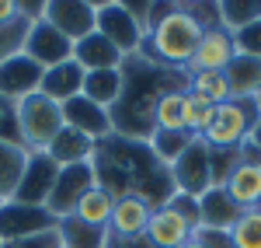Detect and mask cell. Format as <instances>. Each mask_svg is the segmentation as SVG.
<instances>
[{"label":"cell","instance_id":"cell-1","mask_svg":"<svg viewBox=\"0 0 261 248\" xmlns=\"http://www.w3.org/2000/svg\"><path fill=\"white\" fill-rule=\"evenodd\" d=\"M91 168H94L98 186L115 199L119 196H143L157 210L174 196L171 168H164L143 140H129V137L112 133L108 140L98 144Z\"/></svg>","mask_w":261,"mask_h":248},{"label":"cell","instance_id":"cell-2","mask_svg":"<svg viewBox=\"0 0 261 248\" xmlns=\"http://www.w3.org/2000/svg\"><path fill=\"white\" fill-rule=\"evenodd\" d=\"M164 91H188V74L161 66L140 53L129 56L122 63V95L112 108L115 133L146 144L153 133V108H157Z\"/></svg>","mask_w":261,"mask_h":248},{"label":"cell","instance_id":"cell-3","mask_svg":"<svg viewBox=\"0 0 261 248\" xmlns=\"http://www.w3.org/2000/svg\"><path fill=\"white\" fill-rule=\"evenodd\" d=\"M199 39L202 25L188 11V4H153V21L143 39L140 56L161 63V66H171V70H185Z\"/></svg>","mask_w":261,"mask_h":248},{"label":"cell","instance_id":"cell-4","mask_svg":"<svg viewBox=\"0 0 261 248\" xmlns=\"http://www.w3.org/2000/svg\"><path fill=\"white\" fill-rule=\"evenodd\" d=\"M14 126H18V144L28 154H42L63 129V105L49 102L45 95H32L14 105Z\"/></svg>","mask_w":261,"mask_h":248},{"label":"cell","instance_id":"cell-5","mask_svg":"<svg viewBox=\"0 0 261 248\" xmlns=\"http://www.w3.org/2000/svg\"><path fill=\"white\" fill-rule=\"evenodd\" d=\"M258 119H261V102H254V98H230V102L216 105L213 126L202 133V140L213 150H241Z\"/></svg>","mask_w":261,"mask_h":248},{"label":"cell","instance_id":"cell-6","mask_svg":"<svg viewBox=\"0 0 261 248\" xmlns=\"http://www.w3.org/2000/svg\"><path fill=\"white\" fill-rule=\"evenodd\" d=\"M91 7H94V32H101L125 60L136 56L143 49L146 32H143L140 21L129 14V7L122 0H91Z\"/></svg>","mask_w":261,"mask_h":248},{"label":"cell","instance_id":"cell-7","mask_svg":"<svg viewBox=\"0 0 261 248\" xmlns=\"http://www.w3.org/2000/svg\"><path fill=\"white\" fill-rule=\"evenodd\" d=\"M171 182H174V192L195 196V199L216 186L213 182V150L205 147L202 137H195L188 144V150L171 165Z\"/></svg>","mask_w":261,"mask_h":248},{"label":"cell","instance_id":"cell-8","mask_svg":"<svg viewBox=\"0 0 261 248\" xmlns=\"http://www.w3.org/2000/svg\"><path fill=\"white\" fill-rule=\"evenodd\" d=\"M223 189L241 210H254L261 203V154L251 144L241 147V161L226 175Z\"/></svg>","mask_w":261,"mask_h":248},{"label":"cell","instance_id":"cell-9","mask_svg":"<svg viewBox=\"0 0 261 248\" xmlns=\"http://www.w3.org/2000/svg\"><path fill=\"white\" fill-rule=\"evenodd\" d=\"M42 70L39 63L24 53H14L11 60L0 63V98L7 105H18L32 95H39V84H42Z\"/></svg>","mask_w":261,"mask_h":248},{"label":"cell","instance_id":"cell-10","mask_svg":"<svg viewBox=\"0 0 261 248\" xmlns=\"http://www.w3.org/2000/svg\"><path fill=\"white\" fill-rule=\"evenodd\" d=\"M237 56V42H233V32L223 28V25H213V28H202V39L192 53V60L185 66V74H202V70H226L230 60Z\"/></svg>","mask_w":261,"mask_h":248},{"label":"cell","instance_id":"cell-11","mask_svg":"<svg viewBox=\"0 0 261 248\" xmlns=\"http://www.w3.org/2000/svg\"><path fill=\"white\" fill-rule=\"evenodd\" d=\"M91 186H98V178H94V168L91 165H73V168H60V175H56V186L49 192V199H45V210L63 220V217H70L73 207L81 203V196L87 192Z\"/></svg>","mask_w":261,"mask_h":248},{"label":"cell","instance_id":"cell-12","mask_svg":"<svg viewBox=\"0 0 261 248\" xmlns=\"http://www.w3.org/2000/svg\"><path fill=\"white\" fill-rule=\"evenodd\" d=\"M56 231V217L45 207H28V203H4L0 207V241H14V238H32Z\"/></svg>","mask_w":261,"mask_h":248},{"label":"cell","instance_id":"cell-13","mask_svg":"<svg viewBox=\"0 0 261 248\" xmlns=\"http://www.w3.org/2000/svg\"><path fill=\"white\" fill-rule=\"evenodd\" d=\"M21 53L32 56L42 70H49V66H56V63L73 60V42L63 39L60 32L42 18V21H35V25H28V35H24V49H21Z\"/></svg>","mask_w":261,"mask_h":248},{"label":"cell","instance_id":"cell-14","mask_svg":"<svg viewBox=\"0 0 261 248\" xmlns=\"http://www.w3.org/2000/svg\"><path fill=\"white\" fill-rule=\"evenodd\" d=\"M42 18L70 42H81L84 35L94 32V7H91V0H45V14Z\"/></svg>","mask_w":261,"mask_h":248},{"label":"cell","instance_id":"cell-15","mask_svg":"<svg viewBox=\"0 0 261 248\" xmlns=\"http://www.w3.org/2000/svg\"><path fill=\"white\" fill-rule=\"evenodd\" d=\"M56 175H60V165L42 150V154H28V165H24V175L18 182V192H14V203H28V207H45L49 192L56 186Z\"/></svg>","mask_w":261,"mask_h":248},{"label":"cell","instance_id":"cell-16","mask_svg":"<svg viewBox=\"0 0 261 248\" xmlns=\"http://www.w3.org/2000/svg\"><path fill=\"white\" fill-rule=\"evenodd\" d=\"M63 126L77 129V133H84V137H91L94 144L108 140V137L115 133L112 112L101 108V105H94L91 98H84V95H77V98H70V102L63 105Z\"/></svg>","mask_w":261,"mask_h":248},{"label":"cell","instance_id":"cell-17","mask_svg":"<svg viewBox=\"0 0 261 248\" xmlns=\"http://www.w3.org/2000/svg\"><path fill=\"white\" fill-rule=\"evenodd\" d=\"M192 234H195V224L181 210L164 203V207H157L150 213V224H146V234L143 238L153 248H181L185 241H192Z\"/></svg>","mask_w":261,"mask_h":248},{"label":"cell","instance_id":"cell-18","mask_svg":"<svg viewBox=\"0 0 261 248\" xmlns=\"http://www.w3.org/2000/svg\"><path fill=\"white\" fill-rule=\"evenodd\" d=\"M153 207L143 196H119L112 207V220H108V234L112 238H143L146 224H150Z\"/></svg>","mask_w":261,"mask_h":248},{"label":"cell","instance_id":"cell-19","mask_svg":"<svg viewBox=\"0 0 261 248\" xmlns=\"http://www.w3.org/2000/svg\"><path fill=\"white\" fill-rule=\"evenodd\" d=\"M84 66L73 60L66 63H56V66H49L45 74H42V84H39V95H45L49 102L56 105H66L70 98H77L84 95Z\"/></svg>","mask_w":261,"mask_h":248},{"label":"cell","instance_id":"cell-20","mask_svg":"<svg viewBox=\"0 0 261 248\" xmlns=\"http://www.w3.org/2000/svg\"><path fill=\"white\" fill-rule=\"evenodd\" d=\"M73 63H81L84 74H91V70H119L125 63V56L101 32H91L81 42H73Z\"/></svg>","mask_w":261,"mask_h":248},{"label":"cell","instance_id":"cell-21","mask_svg":"<svg viewBox=\"0 0 261 248\" xmlns=\"http://www.w3.org/2000/svg\"><path fill=\"white\" fill-rule=\"evenodd\" d=\"M94 150H98V144H94L91 137L77 133V129H70V126H63L60 133H56V140L45 147V154H49L60 168L91 165V161H94Z\"/></svg>","mask_w":261,"mask_h":248},{"label":"cell","instance_id":"cell-22","mask_svg":"<svg viewBox=\"0 0 261 248\" xmlns=\"http://www.w3.org/2000/svg\"><path fill=\"white\" fill-rule=\"evenodd\" d=\"M223 74H226V84H230V98H254V102H261V60L258 56L237 53Z\"/></svg>","mask_w":261,"mask_h":248},{"label":"cell","instance_id":"cell-23","mask_svg":"<svg viewBox=\"0 0 261 248\" xmlns=\"http://www.w3.org/2000/svg\"><path fill=\"white\" fill-rule=\"evenodd\" d=\"M237 217H241V207L226 196V189H223V186H213L209 192H202V196H199V228L230 231Z\"/></svg>","mask_w":261,"mask_h":248},{"label":"cell","instance_id":"cell-24","mask_svg":"<svg viewBox=\"0 0 261 248\" xmlns=\"http://www.w3.org/2000/svg\"><path fill=\"white\" fill-rule=\"evenodd\" d=\"M24 165H28V150L14 140H4L0 137V199L11 203L14 192H18V182L24 175Z\"/></svg>","mask_w":261,"mask_h":248},{"label":"cell","instance_id":"cell-25","mask_svg":"<svg viewBox=\"0 0 261 248\" xmlns=\"http://www.w3.org/2000/svg\"><path fill=\"white\" fill-rule=\"evenodd\" d=\"M112 207H115V196H108L101 186H91L81 196V203L73 207L70 217H77L87 228H105L108 231V220H112Z\"/></svg>","mask_w":261,"mask_h":248},{"label":"cell","instance_id":"cell-26","mask_svg":"<svg viewBox=\"0 0 261 248\" xmlns=\"http://www.w3.org/2000/svg\"><path fill=\"white\" fill-rule=\"evenodd\" d=\"M122 95V66L119 70H91L87 77H84V98H91L94 105L101 108H115Z\"/></svg>","mask_w":261,"mask_h":248},{"label":"cell","instance_id":"cell-27","mask_svg":"<svg viewBox=\"0 0 261 248\" xmlns=\"http://www.w3.org/2000/svg\"><path fill=\"white\" fill-rule=\"evenodd\" d=\"M56 234H60L63 248H108V231L105 228H87L77 217L56 220Z\"/></svg>","mask_w":261,"mask_h":248},{"label":"cell","instance_id":"cell-28","mask_svg":"<svg viewBox=\"0 0 261 248\" xmlns=\"http://www.w3.org/2000/svg\"><path fill=\"white\" fill-rule=\"evenodd\" d=\"M192 140H195V137H192V133H185V129H153V133H150V140H146V147H150V154H153L164 168H171L181 154L188 150Z\"/></svg>","mask_w":261,"mask_h":248},{"label":"cell","instance_id":"cell-29","mask_svg":"<svg viewBox=\"0 0 261 248\" xmlns=\"http://www.w3.org/2000/svg\"><path fill=\"white\" fill-rule=\"evenodd\" d=\"M188 95H195L209 105H223L230 102V84L226 74L220 70H202V74H188Z\"/></svg>","mask_w":261,"mask_h":248},{"label":"cell","instance_id":"cell-30","mask_svg":"<svg viewBox=\"0 0 261 248\" xmlns=\"http://www.w3.org/2000/svg\"><path fill=\"white\" fill-rule=\"evenodd\" d=\"M213 116H216V105L202 102L195 95H185V102H181V129H185V133L202 137V133L213 126Z\"/></svg>","mask_w":261,"mask_h":248},{"label":"cell","instance_id":"cell-31","mask_svg":"<svg viewBox=\"0 0 261 248\" xmlns=\"http://www.w3.org/2000/svg\"><path fill=\"white\" fill-rule=\"evenodd\" d=\"M258 18H261V0H223L220 4V25L230 32H241Z\"/></svg>","mask_w":261,"mask_h":248},{"label":"cell","instance_id":"cell-32","mask_svg":"<svg viewBox=\"0 0 261 248\" xmlns=\"http://www.w3.org/2000/svg\"><path fill=\"white\" fill-rule=\"evenodd\" d=\"M233 248H261V210H241V217L230 228Z\"/></svg>","mask_w":261,"mask_h":248},{"label":"cell","instance_id":"cell-33","mask_svg":"<svg viewBox=\"0 0 261 248\" xmlns=\"http://www.w3.org/2000/svg\"><path fill=\"white\" fill-rule=\"evenodd\" d=\"M188 91H164L153 108V129H181V102Z\"/></svg>","mask_w":261,"mask_h":248},{"label":"cell","instance_id":"cell-34","mask_svg":"<svg viewBox=\"0 0 261 248\" xmlns=\"http://www.w3.org/2000/svg\"><path fill=\"white\" fill-rule=\"evenodd\" d=\"M24 35H28V21L24 18L11 21V25H0V63L24 49Z\"/></svg>","mask_w":261,"mask_h":248},{"label":"cell","instance_id":"cell-35","mask_svg":"<svg viewBox=\"0 0 261 248\" xmlns=\"http://www.w3.org/2000/svg\"><path fill=\"white\" fill-rule=\"evenodd\" d=\"M233 42H237V53H244V56H258L261 60V18L251 21V25L241 28V32H233Z\"/></svg>","mask_w":261,"mask_h":248},{"label":"cell","instance_id":"cell-36","mask_svg":"<svg viewBox=\"0 0 261 248\" xmlns=\"http://www.w3.org/2000/svg\"><path fill=\"white\" fill-rule=\"evenodd\" d=\"M192 241H199L202 248H233L230 231H220V228H195Z\"/></svg>","mask_w":261,"mask_h":248},{"label":"cell","instance_id":"cell-37","mask_svg":"<svg viewBox=\"0 0 261 248\" xmlns=\"http://www.w3.org/2000/svg\"><path fill=\"white\" fill-rule=\"evenodd\" d=\"M0 248H60V234L45 231V234H32V238H14V241H4Z\"/></svg>","mask_w":261,"mask_h":248},{"label":"cell","instance_id":"cell-38","mask_svg":"<svg viewBox=\"0 0 261 248\" xmlns=\"http://www.w3.org/2000/svg\"><path fill=\"white\" fill-rule=\"evenodd\" d=\"M0 137L18 144V126H14V105H7L0 98Z\"/></svg>","mask_w":261,"mask_h":248},{"label":"cell","instance_id":"cell-39","mask_svg":"<svg viewBox=\"0 0 261 248\" xmlns=\"http://www.w3.org/2000/svg\"><path fill=\"white\" fill-rule=\"evenodd\" d=\"M108 248H153L146 238H112L108 234Z\"/></svg>","mask_w":261,"mask_h":248},{"label":"cell","instance_id":"cell-40","mask_svg":"<svg viewBox=\"0 0 261 248\" xmlns=\"http://www.w3.org/2000/svg\"><path fill=\"white\" fill-rule=\"evenodd\" d=\"M18 0H0V25H11V21H18Z\"/></svg>","mask_w":261,"mask_h":248},{"label":"cell","instance_id":"cell-41","mask_svg":"<svg viewBox=\"0 0 261 248\" xmlns=\"http://www.w3.org/2000/svg\"><path fill=\"white\" fill-rule=\"evenodd\" d=\"M244 144H251V147H254V150H258V154H261V119H258V123H254V129H251V137H247Z\"/></svg>","mask_w":261,"mask_h":248},{"label":"cell","instance_id":"cell-42","mask_svg":"<svg viewBox=\"0 0 261 248\" xmlns=\"http://www.w3.org/2000/svg\"><path fill=\"white\" fill-rule=\"evenodd\" d=\"M181 248H202V245H199V241H185Z\"/></svg>","mask_w":261,"mask_h":248},{"label":"cell","instance_id":"cell-43","mask_svg":"<svg viewBox=\"0 0 261 248\" xmlns=\"http://www.w3.org/2000/svg\"><path fill=\"white\" fill-rule=\"evenodd\" d=\"M0 207H4V199H0Z\"/></svg>","mask_w":261,"mask_h":248},{"label":"cell","instance_id":"cell-44","mask_svg":"<svg viewBox=\"0 0 261 248\" xmlns=\"http://www.w3.org/2000/svg\"><path fill=\"white\" fill-rule=\"evenodd\" d=\"M258 210H261V203H258Z\"/></svg>","mask_w":261,"mask_h":248},{"label":"cell","instance_id":"cell-45","mask_svg":"<svg viewBox=\"0 0 261 248\" xmlns=\"http://www.w3.org/2000/svg\"><path fill=\"white\" fill-rule=\"evenodd\" d=\"M0 245H4V241H0Z\"/></svg>","mask_w":261,"mask_h":248},{"label":"cell","instance_id":"cell-46","mask_svg":"<svg viewBox=\"0 0 261 248\" xmlns=\"http://www.w3.org/2000/svg\"><path fill=\"white\" fill-rule=\"evenodd\" d=\"M60 248H63V245H60Z\"/></svg>","mask_w":261,"mask_h":248}]
</instances>
